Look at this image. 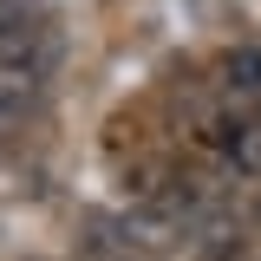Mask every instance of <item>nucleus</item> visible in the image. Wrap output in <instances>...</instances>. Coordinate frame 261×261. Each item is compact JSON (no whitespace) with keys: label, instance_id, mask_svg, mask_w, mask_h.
Returning <instances> with one entry per match:
<instances>
[{"label":"nucleus","instance_id":"obj_4","mask_svg":"<svg viewBox=\"0 0 261 261\" xmlns=\"http://www.w3.org/2000/svg\"><path fill=\"white\" fill-rule=\"evenodd\" d=\"M118 261H157V255H118Z\"/></svg>","mask_w":261,"mask_h":261},{"label":"nucleus","instance_id":"obj_1","mask_svg":"<svg viewBox=\"0 0 261 261\" xmlns=\"http://www.w3.org/2000/svg\"><path fill=\"white\" fill-rule=\"evenodd\" d=\"M222 92H228L235 111H242V105H255V118H261V39L235 46V53L222 59Z\"/></svg>","mask_w":261,"mask_h":261},{"label":"nucleus","instance_id":"obj_2","mask_svg":"<svg viewBox=\"0 0 261 261\" xmlns=\"http://www.w3.org/2000/svg\"><path fill=\"white\" fill-rule=\"evenodd\" d=\"M216 261H261V255L248 248V242H235V248H228V255H216Z\"/></svg>","mask_w":261,"mask_h":261},{"label":"nucleus","instance_id":"obj_3","mask_svg":"<svg viewBox=\"0 0 261 261\" xmlns=\"http://www.w3.org/2000/svg\"><path fill=\"white\" fill-rule=\"evenodd\" d=\"M13 118H20V105H13V98H7V92H0V130H7V124H13Z\"/></svg>","mask_w":261,"mask_h":261}]
</instances>
